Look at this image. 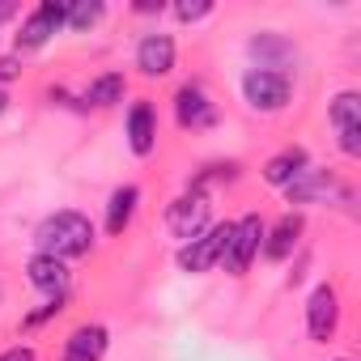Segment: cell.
<instances>
[{"label":"cell","mask_w":361,"mask_h":361,"mask_svg":"<svg viewBox=\"0 0 361 361\" xmlns=\"http://www.w3.org/2000/svg\"><path fill=\"white\" fill-rule=\"evenodd\" d=\"M35 243H39V255H51V259H77V255H85V251L94 247V226H90V217L64 209V213H51V217L39 226Z\"/></svg>","instance_id":"1"},{"label":"cell","mask_w":361,"mask_h":361,"mask_svg":"<svg viewBox=\"0 0 361 361\" xmlns=\"http://www.w3.org/2000/svg\"><path fill=\"white\" fill-rule=\"evenodd\" d=\"M230 230H234V221H221V226L204 230L200 238L183 243V251H178V268H183V272H209L213 264H221V255L230 247Z\"/></svg>","instance_id":"2"},{"label":"cell","mask_w":361,"mask_h":361,"mask_svg":"<svg viewBox=\"0 0 361 361\" xmlns=\"http://www.w3.org/2000/svg\"><path fill=\"white\" fill-rule=\"evenodd\" d=\"M243 94H247V102L255 111H281L289 102V94H293V81L285 73H276V68H251L243 77Z\"/></svg>","instance_id":"3"},{"label":"cell","mask_w":361,"mask_h":361,"mask_svg":"<svg viewBox=\"0 0 361 361\" xmlns=\"http://www.w3.org/2000/svg\"><path fill=\"white\" fill-rule=\"evenodd\" d=\"M259 247H264V221H259L255 213H247V217L234 221V230H230V247H226V255H221L226 272L243 276V272L251 268V259L259 255Z\"/></svg>","instance_id":"4"},{"label":"cell","mask_w":361,"mask_h":361,"mask_svg":"<svg viewBox=\"0 0 361 361\" xmlns=\"http://www.w3.org/2000/svg\"><path fill=\"white\" fill-rule=\"evenodd\" d=\"M204 226H209V196H204V192H188V196H178V200L166 209V230H170L178 243L200 238Z\"/></svg>","instance_id":"5"},{"label":"cell","mask_w":361,"mask_h":361,"mask_svg":"<svg viewBox=\"0 0 361 361\" xmlns=\"http://www.w3.org/2000/svg\"><path fill=\"white\" fill-rule=\"evenodd\" d=\"M336 327H340V298L331 285H319L306 302V331L314 344H327L336 336Z\"/></svg>","instance_id":"6"},{"label":"cell","mask_w":361,"mask_h":361,"mask_svg":"<svg viewBox=\"0 0 361 361\" xmlns=\"http://www.w3.org/2000/svg\"><path fill=\"white\" fill-rule=\"evenodd\" d=\"M68 18V5H56V0H43V5L22 22V35H18V51H39Z\"/></svg>","instance_id":"7"},{"label":"cell","mask_w":361,"mask_h":361,"mask_svg":"<svg viewBox=\"0 0 361 361\" xmlns=\"http://www.w3.org/2000/svg\"><path fill=\"white\" fill-rule=\"evenodd\" d=\"M285 196H289V204H314V200H327V196H344V188L336 183V174L306 166L293 183L285 188Z\"/></svg>","instance_id":"8"},{"label":"cell","mask_w":361,"mask_h":361,"mask_svg":"<svg viewBox=\"0 0 361 361\" xmlns=\"http://www.w3.org/2000/svg\"><path fill=\"white\" fill-rule=\"evenodd\" d=\"M174 119L183 123V128H213L217 123V106L209 102V94L200 90V85H183L174 94Z\"/></svg>","instance_id":"9"},{"label":"cell","mask_w":361,"mask_h":361,"mask_svg":"<svg viewBox=\"0 0 361 361\" xmlns=\"http://www.w3.org/2000/svg\"><path fill=\"white\" fill-rule=\"evenodd\" d=\"M136 68L145 77H166L174 68V39L170 35H145L136 47Z\"/></svg>","instance_id":"10"},{"label":"cell","mask_w":361,"mask_h":361,"mask_svg":"<svg viewBox=\"0 0 361 361\" xmlns=\"http://www.w3.org/2000/svg\"><path fill=\"white\" fill-rule=\"evenodd\" d=\"M128 145H132L136 157H149L153 153V145H157V115H153L149 102H136L128 111Z\"/></svg>","instance_id":"11"},{"label":"cell","mask_w":361,"mask_h":361,"mask_svg":"<svg viewBox=\"0 0 361 361\" xmlns=\"http://www.w3.org/2000/svg\"><path fill=\"white\" fill-rule=\"evenodd\" d=\"M26 272H30V285H35L39 293H47V298H64V289H68V268H64V259L35 255Z\"/></svg>","instance_id":"12"},{"label":"cell","mask_w":361,"mask_h":361,"mask_svg":"<svg viewBox=\"0 0 361 361\" xmlns=\"http://www.w3.org/2000/svg\"><path fill=\"white\" fill-rule=\"evenodd\" d=\"M102 353H106V327L98 323H85L64 340V361H102Z\"/></svg>","instance_id":"13"},{"label":"cell","mask_w":361,"mask_h":361,"mask_svg":"<svg viewBox=\"0 0 361 361\" xmlns=\"http://www.w3.org/2000/svg\"><path fill=\"white\" fill-rule=\"evenodd\" d=\"M298 238H302V217H298V213L281 217V221L272 226V234H264V259L281 264V259L298 247Z\"/></svg>","instance_id":"14"},{"label":"cell","mask_w":361,"mask_h":361,"mask_svg":"<svg viewBox=\"0 0 361 361\" xmlns=\"http://www.w3.org/2000/svg\"><path fill=\"white\" fill-rule=\"evenodd\" d=\"M306 170V149H298V145H289V149H281L276 157H268V166H264V178L272 188H289L293 178Z\"/></svg>","instance_id":"15"},{"label":"cell","mask_w":361,"mask_h":361,"mask_svg":"<svg viewBox=\"0 0 361 361\" xmlns=\"http://www.w3.org/2000/svg\"><path fill=\"white\" fill-rule=\"evenodd\" d=\"M136 204H140V192H136L132 183L119 188V192H111V204H106V234H123L128 221H132V213H136Z\"/></svg>","instance_id":"16"},{"label":"cell","mask_w":361,"mask_h":361,"mask_svg":"<svg viewBox=\"0 0 361 361\" xmlns=\"http://www.w3.org/2000/svg\"><path fill=\"white\" fill-rule=\"evenodd\" d=\"M331 123H336V132L361 128V94H353V90L336 94V102H331Z\"/></svg>","instance_id":"17"},{"label":"cell","mask_w":361,"mask_h":361,"mask_svg":"<svg viewBox=\"0 0 361 361\" xmlns=\"http://www.w3.org/2000/svg\"><path fill=\"white\" fill-rule=\"evenodd\" d=\"M85 102H90V106H115V102H123V77H119V73L98 77V81L85 90Z\"/></svg>","instance_id":"18"},{"label":"cell","mask_w":361,"mask_h":361,"mask_svg":"<svg viewBox=\"0 0 361 361\" xmlns=\"http://www.w3.org/2000/svg\"><path fill=\"white\" fill-rule=\"evenodd\" d=\"M98 18H102V5H98V0H94V5H73L64 22H68L73 30H90V26H94Z\"/></svg>","instance_id":"19"},{"label":"cell","mask_w":361,"mask_h":361,"mask_svg":"<svg viewBox=\"0 0 361 361\" xmlns=\"http://www.w3.org/2000/svg\"><path fill=\"white\" fill-rule=\"evenodd\" d=\"M174 13H178V22H200V18L213 13V5H209V0H196V5L183 0V5H174Z\"/></svg>","instance_id":"20"},{"label":"cell","mask_w":361,"mask_h":361,"mask_svg":"<svg viewBox=\"0 0 361 361\" xmlns=\"http://www.w3.org/2000/svg\"><path fill=\"white\" fill-rule=\"evenodd\" d=\"M18 73H22V64H18L13 56H0V81H13Z\"/></svg>","instance_id":"21"},{"label":"cell","mask_w":361,"mask_h":361,"mask_svg":"<svg viewBox=\"0 0 361 361\" xmlns=\"http://www.w3.org/2000/svg\"><path fill=\"white\" fill-rule=\"evenodd\" d=\"M0 361H39V357H35V348H26V344H18V348H9L5 357H0Z\"/></svg>","instance_id":"22"},{"label":"cell","mask_w":361,"mask_h":361,"mask_svg":"<svg viewBox=\"0 0 361 361\" xmlns=\"http://www.w3.org/2000/svg\"><path fill=\"white\" fill-rule=\"evenodd\" d=\"M13 18V5H9V0H0V22H9Z\"/></svg>","instance_id":"23"},{"label":"cell","mask_w":361,"mask_h":361,"mask_svg":"<svg viewBox=\"0 0 361 361\" xmlns=\"http://www.w3.org/2000/svg\"><path fill=\"white\" fill-rule=\"evenodd\" d=\"M5 106H9V94H5V90H0V115H5Z\"/></svg>","instance_id":"24"}]
</instances>
